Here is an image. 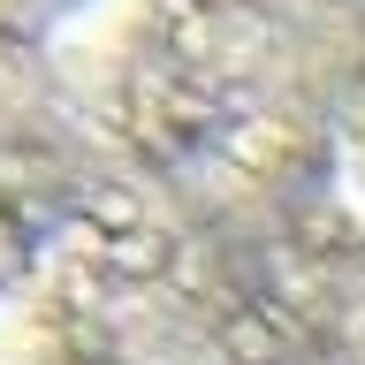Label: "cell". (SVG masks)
Masks as SVG:
<instances>
[{
    "label": "cell",
    "mask_w": 365,
    "mask_h": 365,
    "mask_svg": "<svg viewBox=\"0 0 365 365\" xmlns=\"http://www.w3.org/2000/svg\"><path fill=\"white\" fill-rule=\"evenodd\" d=\"M175 365H365V282L319 274L297 289H267L198 335Z\"/></svg>",
    "instance_id": "6da1fadb"
}]
</instances>
